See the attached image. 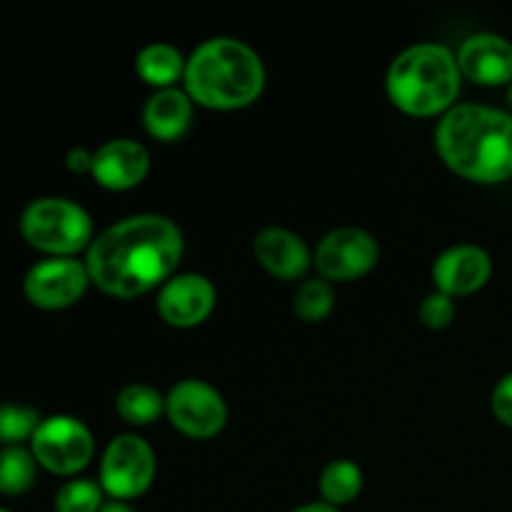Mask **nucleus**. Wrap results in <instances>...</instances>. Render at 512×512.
Masks as SVG:
<instances>
[{
	"instance_id": "nucleus-19",
	"label": "nucleus",
	"mask_w": 512,
	"mask_h": 512,
	"mask_svg": "<svg viewBox=\"0 0 512 512\" xmlns=\"http://www.w3.org/2000/svg\"><path fill=\"white\" fill-rule=\"evenodd\" d=\"M115 413L128 425L145 428V425H153L160 415H165V398L153 385H125L115 398Z\"/></svg>"
},
{
	"instance_id": "nucleus-28",
	"label": "nucleus",
	"mask_w": 512,
	"mask_h": 512,
	"mask_svg": "<svg viewBox=\"0 0 512 512\" xmlns=\"http://www.w3.org/2000/svg\"><path fill=\"white\" fill-rule=\"evenodd\" d=\"M100 512H135L130 508L128 503H123V500H105V505L100 508Z\"/></svg>"
},
{
	"instance_id": "nucleus-9",
	"label": "nucleus",
	"mask_w": 512,
	"mask_h": 512,
	"mask_svg": "<svg viewBox=\"0 0 512 512\" xmlns=\"http://www.w3.org/2000/svg\"><path fill=\"white\" fill-rule=\"evenodd\" d=\"M380 245L368 230L335 228L320 238L313 253V265L318 275L328 283H350L365 278L378 265Z\"/></svg>"
},
{
	"instance_id": "nucleus-18",
	"label": "nucleus",
	"mask_w": 512,
	"mask_h": 512,
	"mask_svg": "<svg viewBox=\"0 0 512 512\" xmlns=\"http://www.w3.org/2000/svg\"><path fill=\"white\" fill-rule=\"evenodd\" d=\"M318 490L323 503L335 505V508L350 505L363 493V470H360L358 463L348 458L330 460L323 468V473H320Z\"/></svg>"
},
{
	"instance_id": "nucleus-10",
	"label": "nucleus",
	"mask_w": 512,
	"mask_h": 512,
	"mask_svg": "<svg viewBox=\"0 0 512 512\" xmlns=\"http://www.w3.org/2000/svg\"><path fill=\"white\" fill-rule=\"evenodd\" d=\"M90 285L85 260L45 258L38 260L23 278V295L40 310H65L78 303Z\"/></svg>"
},
{
	"instance_id": "nucleus-24",
	"label": "nucleus",
	"mask_w": 512,
	"mask_h": 512,
	"mask_svg": "<svg viewBox=\"0 0 512 512\" xmlns=\"http://www.w3.org/2000/svg\"><path fill=\"white\" fill-rule=\"evenodd\" d=\"M455 313H458V308H455V300L448 298V295L438 293V290H435V293H430L418 308L420 323L430 330H445L448 325H453Z\"/></svg>"
},
{
	"instance_id": "nucleus-23",
	"label": "nucleus",
	"mask_w": 512,
	"mask_h": 512,
	"mask_svg": "<svg viewBox=\"0 0 512 512\" xmlns=\"http://www.w3.org/2000/svg\"><path fill=\"white\" fill-rule=\"evenodd\" d=\"M103 505V488L90 478L68 480L55 493V512H100Z\"/></svg>"
},
{
	"instance_id": "nucleus-16",
	"label": "nucleus",
	"mask_w": 512,
	"mask_h": 512,
	"mask_svg": "<svg viewBox=\"0 0 512 512\" xmlns=\"http://www.w3.org/2000/svg\"><path fill=\"white\" fill-rule=\"evenodd\" d=\"M193 100L185 90H155L143 108V125L150 138L160 143H175L183 138L193 123Z\"/></svg>"
},
{
	"instance_id": "nucleus-29",
	"label": "nucleus",
	"mask_w": 512,
	"mask_h": 512,
	"mask_svg": "<svg viewBox=\"0 0 512 512\" xmlns=\"http://www.w3.org/2000/svg\"><path fill=\"white\" fill-rule=\"evenodd\" d=\"M508 105H510V113H512V83L508 85Z\"/></svg>"
},
{
	"instance_id": "nucleus-5",
	"label": "nucleus",
	"mask_w": 512,
	"mask_h": 512,
	"mask_svg": "<svg viewBox=\"0 0 512 512\" xmlns=\"http://www.w3.org/2000/svg\"><path fill=\"white\" fill-rule=\"evenodd\" d=\"M20 235L30 248L48 258H75L88 250L95 238L88 210L70 198L45 195L25 205L20 215Z\"/></svg>"
},
{
	"instance_id": "nucleus-30",
	"label": "nucleus",
	"mask_w": 512,
	"mask_h": 512,
	"mask_svg": "<svg viewBox=\"0 0 512 512\" xmlns=\"http://www.w3.org/2000/svg\"><path fill=\"white\" fill-rule=\"evenodd\" d=\"M0 512H13V510H8V508H0Z\"/></svg>"
},
{
	"instance_id": "nucleus-20",
	"label": "nucleus",
	"mask_w": 512,
	"mask_h": 512,
	"mask_svg": "<svg viewBox=\"0 0 512 512\" xmlns=\"http://www.w3.org/2000/svg\"><path fill=\"white\" fill-rule=\"evenodd\" d=\"M38 468V460L25 445L0 448V495L18 498V495L28 493L38 478Z\"/></svg>"
},
{
	"instance_id": "nucleus-27",
	"label": "nucleus",
	"mask_w": 512,
	"mask_h": 512,
	"mask_svg": "<svg viewBox=\"0 0 512 512\" xmlns=\"http://www.w3.org/2000/svg\"><path fill=\"white\" fill-rule=\"evenodd\" d=\"M290 512H343L340 508H335V505H328L323 503V500H315V503H305V505H298L295 510Z\"/></svg>"
},
{
	"instance_id": "nucleus-26",
	"label": "nucleus",
	"mask_w": 512,
	"mask_h": 512,
	"mask_svg": "<svg viewBox=\"0 0 512 512\" xmlns=\"http://www.w3.org/2000/svg\"><path fill=\"white\" fill-rule=\"evenodd\" d=\"M65 168L75 175L93 173V153L88 148H70L65 153Z\"/></svg>"
},
{
	"instance_id": "nucleus-2",
	"label": "nucleus",
	"mask_w": 512,
	"mask_h": 512,
	"mask_svg": "<svg viewBox=\"0 0 512 512\" xmlns=\"http://www.w3.org/2000/svg\"><path fill=\"white\" fill-rule=\"evenodd\" d=\"M435 148L460 178L498 185L512 178V113L480 103H458L440 118Z\"/></svg>"
},
{
	"instance_id": "nucleus-21",
	"label": "nucleus",
	"mask_w": 512,
	"mask_h": 512,
	"mask_svg": "<svg viewBox=\"0 0 512 512\" xmlns=\"http://www.w3.org/2000/svg\"><path fill=\"white\" fill-rule=\"evenodd\" d=\"M293 310L303 323H323L335 310L333 283L323 278H310L298 285L293 295Z\"/></svg>"
},
{
	"instance_id": "nucleus-4",
	"label": "nucleus",
	"mask_w": 512,
	"mask_h": 512,
	"mask_svg": "<svg viewBox=\"0 0 512 512\" xmlns=\"http://www.w3.org/2000/svg\"><path fill=\"white\" fill-rule=\"evenodd\" d=\"M463 75L458 58L440 43H418L398 53L385 73L390 103L413 118H435L453 110Z\"/></svg>"
},
{
	"instance_id": "nucleus-14",
	"label": "nucleus",
	"mask_w": 512,
	"mask_h": 512,
	"mask_svg": "<svg viewBox=\"0 0 512 512\" xmlns=\"http://www.w3.org/2000/svg\"><path fill=\"white\" fill-rule=\"evenodd\" d=\"M150 153L133 138H115L93 153V180L110 193L133 190L148 178Z\"/></svg>"
},
{
	"instance_id": "nucleus-7",
	"label": "nucleus",
	"mask_w": 512,
	"mask_h": 512,
	"mask_svg": "<svg viewBox=\"0 0 512 512\" xmlns=\"http://www.w3.org/2000/svg\"><path fill=\"white\" fill-rule=\"evenodd\" d=\"M158 470L153 448L135 433H123L108 443L100 458L98 483L110 500L140 498L150 490Z\"/></svg>"
},
{
	"instance_id": "nucleus-6",
	"label": "nucleus",
	"mask_w": 512,
	"mask_h": 512,
	"mask_svg": "<svg viewBox=\"0 0 512 512\" xmlns=\"http://www.w3.org/2000/svg\"><path fill=\"white\" fill-rule=\"evenodd\" d=\"M28 448L40 468L60 478H73L93 460L95 440L80 418L50 415L38 425Z\"/></svg>"
},
{
	"instance_id": "nucleus-3",
	"label": "nucleus",
	"mask_w": 512,
	"mask_h": 512,
	"mask_svg": "<svg viewBox=\"0 0 512 512\" xmlns=\"http://www.w3.org/2000/svg\"><path fill=\"white\" fill-rule=\"evenodd\" d=\"M185 93L208 110H240L265 90V65L238 38H210L190 53L183 75Z\"/></svg>"
},
{
	"instance_id": "nucleus-11",
	"label": "nucleus",
	"mask_w": 512,
	"mask_h": 512,
	"mask_svg": "<svg viewBox=\"0 0 512 512\" xmlns=\"http://www.w3.org/2000/svg\"><path fill=\"white\" fill-rule=\"evenodd\" d=\"M215 300V285L205 275H173L158 293V315L170 328H198L213 315Z\"/></svg>"
},
{
	"instance_id": "nucleus-17",
	"label": "nucleus",
	"mask_w": 512,
	"mask_h": 512,
	"mask_svg": "<svg viewBox=\"0 0 512 512\" xmlns=\"http://www.w3.org/2000/svg\"><path fill=\"white\" fill-rule=\"evenodd\" d=\"M185 63H188V58L175 45L150 43L140 48V53L135 55V73L145 83L153 85L155 90H165L175 88V83L183 80Z\"/></svg>"
},
{
	"instance_id": "nucleus-13",
	"label": "nucleus",
	"mask_w": 512,
	"mask_h": 512,
	"mask_svg": "<svg viewBox=\"0 0 512 512\" xmlns=\"http://www.w3.org/2000/svg\"><path fill=\"white\" fill-rule=\"evenodd\" d=\"M460 75L480 88H500L512 83V43L498 33H475L460 43Z\"/></svg>"
},
{
	"instance_id": "nucleus-15",
	"label": "nucleus",
	"mask_w": 512,
	"mask_h": 512,
	"mask_svg": "<svg viewBox=\"0 0 512 512\" xmlns=\"http://www.w3.org/2000/svg\"><path fill=\"white\" fill-rule=\"evenodd\" d=\"M255 260L278 280H298L313 265L305 240L288 228H263L253 238Z\"/></svg>"
},
{
	"instance_id": "nucleus-25",
	"label": "nucleus",
	"mask_w": 512,
	"mask_h": 512,
	"mask_svg": "<svg viewBox=\"0 0 512 512\" xmlns=\"http://www.w3.org/2000/svg\"><path fill=\"white\" fill-rule=\"evenodd\" d=\"M490 410H493L495 420L505 428H512V373L503 375L498 385L493 388L490 395Z\"/></svg>"
},
{
	"instance_id": "nucleus-8",
	"label": "nucleus",
	"mask_w": 512,
	"mask_h": 512,
	"mask_svg": "<svg viewBox=\"0 0 512 512\" xmlns=\"http://www.w3.org/2000/svg\"><path fill=\"white\" fill-rule=\"evenodd\" d=\"M165 415L185 438L210 440L223 433L228 423V405L210 383L185 378L165 395Z\"/></svg>"
},
{
	"instance_id": "nucleus-12",
	"label": "nucleus",
	"mask_w": 512,
	"mask_h": 512,
	"mask_svg": "<svg viewBox=\"0 0 512 512\" xmlns=\"http://www.w3.org/2000/svg\"><path fill=\"white\" fill-rule=\"evenodd\" d=\"M493 278V258L480 245H453L433 263L435 290L448 298H468Z\"/></svg>"
},
{
	"instance_id": "nucleus-22",
	"label": "nucleus",
	"mask_w": 512,
	"mask_h": 512,
	"mask_svg": "<svg viewBox=\"0 0 512 512\" xmlns=\"http://www.w3.org/2000/svg\"><path fill=\"white\" fill-rule=\"evenodd\" d=\"M43 423L40 413L30 405L0 403V445L15 448V445H30L35 430Z\"/></svg>"
},
{
	"instance_id": "nucleus-1",
	"label": "nucleus",
	"mask_w": 512,
	"mask_h": 512,
	"mask_svg": "<svg viewBox=\"0 0 512 512\" xmlns=\"http://www.w3.org/2000/svg\"><path fill=\"white\" fill-rule=\"evenodd\" d=\"M185 240L183 230L158 213H138L98 233L85 250L90 283L110 298L133 300L173 278Z\"/></svg>"
}]
</instances>
